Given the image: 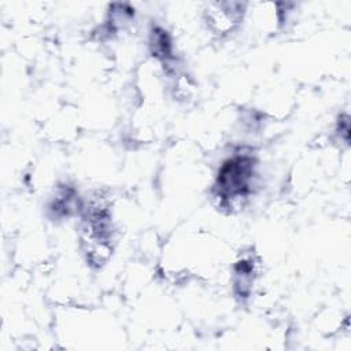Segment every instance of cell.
Here are the masks:
<instances>
[{
  "mask_svg": "<svg viewBox=\"0 0 351 351\" xmlns=\"http://www.w3.org/2000/svg\"><path fill=\"white\" fill-rule=\"evenodd\" d=\"M252 165L248 158H236L223 165L218 177L219 189L225 196L244 195L248 189Z\"/></svg>",
  "mask_w": 351,
  "mask_h": 351,
  "instance_id": "6da1fadb",
  "label": "cell"
}]
</instances>
